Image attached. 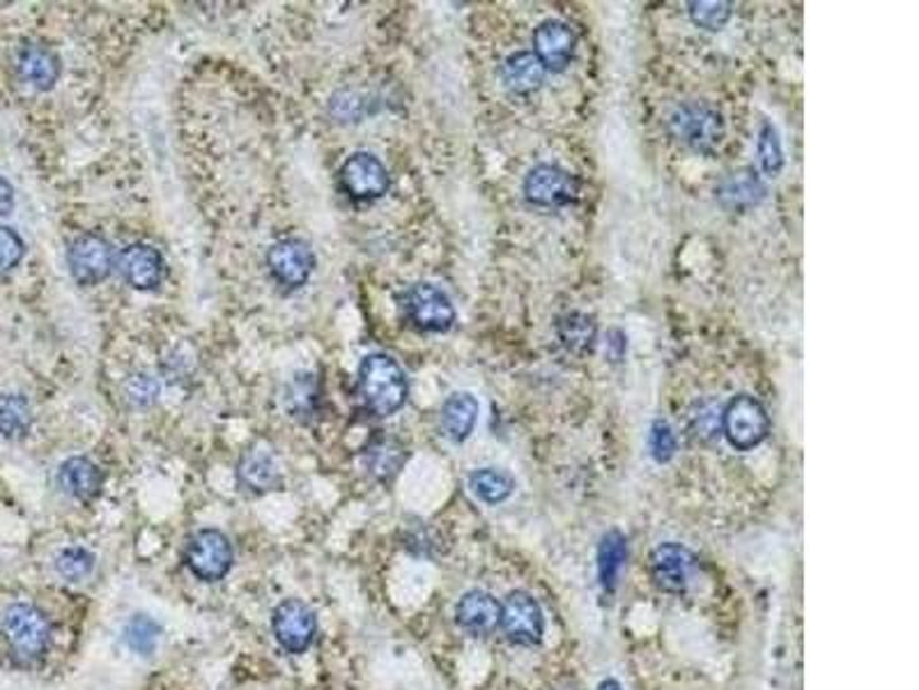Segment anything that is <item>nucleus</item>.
Segmentation results:
<instances>
[{
  "label": "nucleus",
  "mask_w": 919,
  "mask_h": 690,
  "mask_svg": "<svg viewBox=\"0 0 919 690\" xmlns=\"http://www.w3.org/2000/svg\"><path fill=\"white\" fill-rule=\"evenodd\" d=\"M722 433L738 451L759 446L770 433V417L759 398L738 393L722 410Z\"/></svg>",
  "instance_id": "20e7f679"
},
{
  "label": "nucleus",
  "mask_w": 919,
  "mask_h": 690,
  "mask_svg": "<svg viewBox=\"0 0 919 690\" xmlns=\"http://www.w3.org/2000/svg\"><path fill=\"white\" fill-rule=\"evenodd\" d=\"M402 311L421 332H448L455 323L453 302L444 290L432 283H417L402 295Z\"/></svg>",
  "instance_id": "39448f33"
},
{
  "label": "nucleus",
  "mask_w": 919,
  "mask_h": 690,
  "mask_svg": "<svg viewBox=\"0 0 919 690\" xmlns=\"http://www.w3.org/2000/svg\"><path fill=\"white\" fill-rule=\"evenodd\" d=\"M125 389H127V398L133 406H150L159 396V382L145 374L129 378Z\"/></svg>",
  "instance_id": "c9c22d12"
},
{
  "label": "nucleus",
  "mask_w": 919,
  "mask_h": 690,
  "mask_svg": "<svg viewBox=\"0 0 919 690\" xmlns=\"http://www.w3.org/2000/svg\"><path fill=\"white\" fill-rule=\"evenodd\" d=\"M692 554L679 543H662L651 554V575L658 590L667 594H681L688 587L692 569Z\"/></svg>",
  "instance_id": "2eb2a0df"
},
{
  "label": "nucleus",
  "mask_w": 919,
  "mask_h": 690,
  "mask_svg": "<svg viewBox=\"0 0 919 690\" xmlns=\"http://www.w3.org/2000/svg\"><path fill=\"white\" fill-rule=\"evenodd\" d=\"M402 449L393 440H377L368 449V470L377 479H389L402 465Z\"/></svg>",
  "instance_id": "bb28decb"
},
{
  "label": "nucleus",
  "mask_w": 919,
  "mask_h": 690,
  "mask_svg": "<svg viewBox=\"0 0 919 690\" xmlns=\"http://www.w3.org/2000/svg\"><path fill=\"white\" fill-rule=\"evenodd\" d=\"M23 254H25V247L21 237L12 228L0 226V274L14 270L21 262Z\"/></svg>",
  "instance_id": "f704fd0d"
},
{
  "label": "nucleus",
  "mask_w": 919,
  "mask_h": 690,
  "mask_svg": "<svg viewBox=\"0 0 919 690\" xmlns=\"http://www.w3.org/2000/svg\"><path fill=\"white\" fill-rule=\"evenodd\" d=\"M272 626H274L277 640L281 643L283 649L292 654H302L313 645L317 619L306 603L290 599V601H283L274 610Z\"/></svg>",
  "instance_id": "9b49d317"
},
{
  "label": "nucleus",
  "mask_w": 919,
  "mask_h": 690,
  "mask_svg": "<svg viewBox=\"0 0 919 690\" xmlns=\"http://www.w3.org/2000/svg\"><path fill=\"white\" fill-rule=\"evenodd\" d=\"M33 427V410L21 393L0 396V435L21 440Z\"/></svg>",
  "instance_id": "b1692460"
},
{
  "label": "nucleus",
  "mask_w": 919,
  "mask_h": 690,
  "mask_svg": "<svg viewBox=\"0 0 919 690\" xmlns=\"http://www.w3.org/2000/svg\"><path fill=\"white\" fill-rule=\"evenodd\" d=\"M559 341L563 343V348L573 355H588L593 351V345H596L598 338V325H596V317L588 315V313H567L563 315L559 325Z\"/></svg>",
  "instance_id": "5701e85b"
},
{
  "label": "nucleus",
  "mask_w": 919,
  "mask_h": 690,
  "mask_svg": "<svg viewBox=\"0 0 919 690\" xmlns=\"http://www.w3.org/2000/svg\"><path fill=\"white\" fill-rule=\"evenodd\" d=\"M0 630H3V640L12 660L19 666H33L46 654L51 643L48 619L31 603L10 605Z\"/></svg>",
  "instance_id": "f03ea898"
},
{
  "label": "nucleus",
  "mask_w": 919,
  "mask_h": 690,
  "mask_svg": "<svg viewBox=\"0 0 919 690\" xmlns=\"http://www.w3.org/2000/svg\"><path fill=\"white\" fill-rule=\"evenodd\" d=\"M469 488L478 499L488 504H499L510 497L516 482H512L506 472H499L495 467H483L469 476Z\"/></svg>",
  "instance_id": "a878e982"
},
{
  "label": "nucleus",
  "mask_w": 919,
  "mask_h": 690,
  "mask_svg": "<svg viewBox=\"0 0 919 690\" xmlns=\"http://www.w3.org/2000/svg\"><path fill=\"white\" fill-rule=\"evenodd\" d=\"M14 209V190L12 184L0 175V215H12Z\"/></svg>",
  "instance_id": "4c0bfd02"
},
{
  "label": "nucleus",
  "mask_w": 919,
  "mask_h": 690,
  "mask_svg": "<svg viewBox=\"0 0 919 690\" xmlns=\"http://www.w3.org/2000/svg\"><path fill=\"white\" fill-rule=\"evenodd\" d=\"M628 351V338L620 330H609L607 332V355L612 357V362H620L626 357Z\"/></svg>",
  "instance_id": "e433bc0d"
},
{
  "label": "nucleus",
  "mask_w": 919,
  "mask_h": 690,
  "mask_svg": "<svg viewBox=\"0 0 919 690\" xmlns=\"http://www.w3.org/2000/svg\"><path fill=\"white\" fill-rule=\"evenodd\" d=\"M501 78L510 93L529 95L543 84L545 67L533 56V51H518L504 61Z\"/></svg>",
  "instance_id": "aec40b11"
},
{
  "label": "nucleus",
  "mask_w": 919,
  "mask_h": 690,
  "mask_svg": "<svg viewBox=\"0 0 919 690\" xmlns=\"http://www.w3.org/2000/svg\"><path fill=\"white\" fill-rule=\"evenodd\" d=\"M56 571L67 582L86 580L95 571V554L86 548H65L56 557Z\"/></svg>",
  "instance_id": "c85d7f7f"
},
{
  "label": "nucleus",
  "mask_w": 919,
  "mask_h": 690,
  "mask_svg": "<svg viewBox=\"0 0 919 690\" xmlns=\"http://www.w3.org/2000/svg\"><path fill=\"white\" fill-rule=\"evenodd\" d=\"M499 626L508 635L510 643L533 647L543 638V613L540 605L525 592H512L501 605Z\"/></svg>",
  "instance_id": "9d476101"
},
{
  "label": "nucleus",
  "mask_w": 919,
  "mask_h": 690,
  "mask_svg": "<svg viewBox=\"0 0 919 690\" xmlns=\"http://www.w3.org/2000/svg\"><path fill=\"white\" fill-rule=\"evenodd\" d=\"M267 268L281 285L302 288L315 270V256L304 240H281L267 251Z\"/></svg>",
  "instance_id": "f8f14e48"
},
{
  "label": "nucleus",
  "mask_w": 919,
  "mask_h": 690,
  "mask_svg": "<svg viewBox=\"0 0 919 690\" xmlns=\"http://www.w3.org/2000/svg\"><path fill=\"white\" fill-rule=\"evenodd\" d=\"M67 265L80 285H97L113 270V247L97 233L78 235L67 249Z\"/></svg>",
  "instance_id": "6e6552de"
},
{
  "label": "nucleus",
  "mask_w": 919,
  "mask_h": 690,
  "mask_svg": "<svg viewBox=\"0 0 919 690\" xmlns=\"http://www.w3.org/2000/svg\"><path fill=\"white\" fill-rule=\"evenodd\" d=\"M357 393L370 414L391 417L408 401V376L393 357L372 353L359 366Z\"/></svg>",
  "instance_id": "f257e3e1"
},
{
  "label": "nucleus",
  "mask_w": 919,
  "mask_h": 690,
  "mask_svg": "<svg viewBox=\"0 0 919 690\" xmlns=\"http://www.w3.org/2000/svg\"><path fill=\"white\" fill-rule=\"evenodd\" d=\"M159 635H161V626L154 619H150V617H133L127 624L125 640H127V645L133 651H139L143 656H148V654L154 651Z\"/></svg>",
  "instance_id": "7c9ffc66"
},
{
  "label": "nucleus",
  "mask_w": 919,
  "mask_h": 690,
  "mask_svg": "<svg viewBox=\"0 0 919 690\" xmlns=\"http://www.w3.org/2000/svg\"><path fill=\"white\" fill-rule=\"evenodd\" d=\"M455 619L472 635H485L499 626L501 603L488 592H469L460 599L455 607Z\"/></svg>",
  "instance_id": "f3484780"
},
{
  "label": "nucleus",
  "mask_w": 919,
  "mask_h": 690,
  "mask_svg": "<svg viewBox=\"0 0 919 690\" xmlns=\"http://www.w3.org/2000/svg\"><path fill=\"white\" fill-rule=\"evenodd\" d=\"M580 184L577 180L552 164H540L529 171L525 177V196L531 205L538 207H563L577 201Z\"/></svg>",
  "instance_id": "1a4fd4ad"
},
{
  "label": "nucleus",
  "mask_w": 919,
  "mask_h": 690,
  "mask_svg": "<svg viewBox=\"0 0 919 690\" xmlns=\"http://www.w3.org/2000/svg\"><path fill=\"white\" fill-rule=\"evenodd\" d=\"M690 431L701 442H713L722 433V410L715 403H699L690 414Z\"/></svg>",
  "instance_id": "c756f323"
},
{
  "label": "nucleus",
  "mask_w": 919,
  "mask_h": 690,
  "mask_svg": "<svg viewBox=\"0 0 919 690\" xmlns=\"http://www.w3.org/2000/svg\"><path fill=\"white\" fill-rule=\"evenodd\" d=\"M764 196H766L764 182L752 169H743V171H736L728 177H724V182L720 184V190H717L720 203L728 209L752 207V205L759 203Z\"/></svg>",
  "instance_id": "4be33fe9"
},
{
  "label": "nucleus",
  "mask_w": 919,
  "mask_h": 690,
  "mask_svg": "<svg viewBox=\"0 0 919 690\" xmlns=\"http://www.w3.org/2000/svg\"><path fill=\"white\" fill-rule=\"evenodd\" d=\"M58 484L72 497H76L80 502H88V499H93L101 493L104 472L90 459L74 456V459H69L61 465Z\"/></svg>",
  "instance_id": "a211bd4d"
},
{
  "label": "nucleus",
  "mask_w": 919,
  "mask_h": 690,
  "mask_svg": "<svg viewBox=\"0 0 919 690\" xmlns=\"http://www.w3.org/2000/svg\"><path fill=\"white\" fill-rule=\"evenodd\" d=\"M186 567L205 582L221 580L233 567V546L219 529H201L186 543Z\"/></svg>",
  "instance_id": "423d86ee"
},
{
  "label": "nucleus",
  "mask_w": 919,
  "mask_h": 690,
  "mask_svg": "<svg viewBox=\"0 0 919 690\" xmlns=\"http://www.w3.org/2000/svg\"><path fill=\"white\" fill-rule=\"evenodd\" d=\"M478 401L467 391L451 393L442 406V429L448 440L465 442L478 421Z\"/></svg>",
  "instance_id": "6ab92c4d"
},
{
  "label": "nucleus",
  "mask_w": 919,
  "mask_h": 690,
  "mask_svg": "<svg viewBox=\"0 0 919 690\" xmlns=\"http://www.w3.org/2000/svg\"><path fill=\"white\" fill-rule=\"evenodd\" d=\"M118 270L122 279L137 290H154L164 281L166 262L154 247L150 245H129L118 256Z\"/></svg>",
  "instance_id": "4468645a"
},
{
  "label": "nucleus",
  "mask_w": 919,
  "mask_h": 690,
  "mask_svg": "<svg viewBox=\"0 0 919 690\" xmlns=\"http://www.w3.org/2000/svg\"><path fill=\"white\" fill-rule=\"evenodd\" d=\"M756 152H759V162L766 175L775 177L779 175L781 166H783V152H781V141L777 137V129L766 122L759 131V143H756Z\"/></svg>",
  "instance_id": "2f4dec72"
},
{
  "label": "nucleus",
  "mask_w": 919,
  "mask_h": 690,
  "mask_svg": "<svg viewBox=\"0 0 919 690\" xmlns=\"http://www.w3.org/2000/svg\"><path fill=\"white\" fill-rule=\"evenodd\" d=\"M577 35L567 23L548 19L533 31V56L545 69L563 72L575 58Z\"/></svg>",
  "instance_id": "ddd939ff"
},
{
  "label": "nucleus",
  "mask_w": 919,
  "mask_h": 690,
  "mask_svg": "<svg viewBox=\"0 0 919 690\" xmlns=\"http://www.w3.org/2000/svg\"><path fill=\"white\" fill-rule=\"evenodd\" d=\"M19 76L35 90H51L61 76V58L48 46H23L17 61Z\"/></svg>",
  "instance_id": "dca6fc26"
},
{
  "label": "nucleus",
  "mask_w": 919,
  "mask_h": 690,
  "mask_svg": "<svg viewBox=\"0 0 919 690\" xmlns=\"http://www.w3.org/2000/svg\"><path fill=\"white\" fill-rule=\"evenodd\" d=\"M671 137L694 152H713L724 137V118L713 106L688 101L669 118Z\"/></svg>",
  "instance_id": "7ed1b4c3"
},
{
  "label": "nucleus",
  "mask_w": 919,
  "mask_h": 690,
  "mask_svg": "<svg viewBox=\"0 0 919 690\" xmlns=\"http://www.w3.org/2000/svg\"><path fill=\"white\" fill-rule=\"evenodd\" d=\"M237 476L239 484L253 493L274 490L281 484V470L277 465V459L269 454V451L260 449L247 451L237 467Z\"/></svg>",
  "instance_id": "412c9836"
},
{
  "label": "nucleus",
  "mask_w": 919,
  "mask_h": 690,
  "mask_svg": "<svg viewBox=\"0 0 919 690\" xmlns=\"http://www.w3.org/2000/svg\"><path fill=\"white\" fill-rule=\"evenodd\" d=\"M285 408L292 412V417L306 421L309 414L315 410V389L311 376L306 380H296L290 389V396H285Z\"/></svg>",
  "instance_id": "473e14b6"
},
{
  "label": "nucleus",
  "mask_w": 919,
  "mask_h": 690,
  "mask_svg": "<svg viewBox=\"0 0 919 690\" xmlns=\"http://www.w3.org/2000/svg\"><path fill=\"white\" fill-rule=\"evenodd\" d=\"M688 12L699 29L715 33L722 31L728 19H732V3H724V0H699V3L688 6Z\"/></svg>",
  "instance_id": "cd10ccee"
},
{
  "label": "nucleus",
  "mask_w": 919,
  "mask_h": 690,
  "mask_svg": "<svg viewBox=\"0 0 919 690\" xmlns=\"http://www.w3.org/2000/svg\"><path fill=\"white\" fill-rule=\"evenodd\" d=\"M648 449L658 463H667L675 454V435L667 421H656L651 435H648Z\"/></svg>",
  "instance_id": "72a5a7b5"
},
{
  "label": "nucleus",
  "mask_w": 919,
  "mask_h": 690,
  "mask_svg": "<svg viewBox=\"0 0 919 690\" xmlns=\"http://www.w3.org/2000/svg\"><path fill=\"white\" fill-rule=\"evenodd\" d=\"M340 187L355 201H375L389 192L391 177L387 166L375 154L355 152L340 166Z\"/></svg>",
  "instance_id": "0eeeda50"
},
{
  "label": "nucleus",
  "mask_w": 919,
  "mask_h": 690,
  "mask_svg": "<svg viewBox=\"0 0 919 690\" xmlns=\"http://www.w3.org/2000/svg\"><path fill=\"white\" fill-rule=\"evenodd\" d=\"M598 690H624V688H620V683H618V681L607 679V681H603V683L598 686Z\"/></svg>",
  "instance_id": "58836bf2"
},
{
  "label": "nucleus",
  "mask_w": 919,
  "mask_h": 690,
  "mask_svg": "<svg viewBox=\"0 0 919 690\" xmlns=\"http://www.w3.org/2000/svg\"><path fill=\"white\" fill-rule=\"evenodd\" d=\"M628 557V541L620 532H609L603 537L598 548V573L605 590H612L616 585V578L626 564Z\"/></svg>",
  "instance_id": "393cba45"
}]
</instances>
